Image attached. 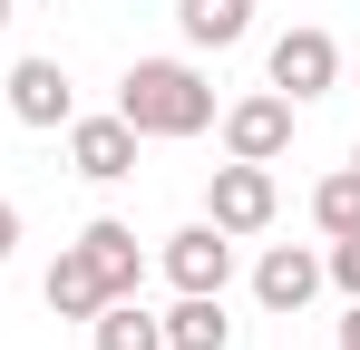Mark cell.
Listing matches in <instances>:
<instances>
[{"label":"cell","mask_w":360,"mask_h":350,"mask_svg":"<svg viewBox=\"0 0 360 350\" xmlns=\"http://www.w3.org/2000/svg\"><path fill=\"white\" fill-rule=\"evenodd\" d=\"M321 292V253H302V243H273L263 263H253V302L263 311H302Z\"/></svg>","instance_id":"9"},{"label":"cell","mask_w":360,"mask_h":350,"mask_svg":"<svg viewBox=\"0 0 360 350\" xmlns=\"http://www.w3.org/2000/svg\"><path fill=\"white\" fill-rule=\"evenodd\" d=\"M283 214V185H273V166H243V156H224V166L205 175V224H224L243 243V233H263Z\"/></svg>","instance_id":"2"},{"label":"cell","mask_w":360,"mask_h":350,"mask_svg":"<svg viewBox=\"0 0 360 350\" xmlns=\"http://www.w3.org/2000/svg\"><path fill=\"white\" fill-rule=\"evenodd\" d=\"M176 30L195 49H234L243 30H253V0H176Z\"/></svg>","instance_id":"13"},{"label":"cell","mask_w":360,"mask_h":350,"mask_svg":"<svg viewBox=\"0 0 360 350\" xmlns=\"http://www.w3.org/2000/svg\"><path fill=\"white\" fill-rule=\"evenodd\" d=\"M78 253H88V273L108 283V302H117V292H146V253H136V224L98 214V224L78 233Z\"/></svg>","instance_id":"8"},{"label":"cell","mask_w":360,"mask_h":350,"mask_svg":"<svg viewBox=\"0 0 360 350\" xmlns=\"http://www.w3.org/2000/svg\"><path fill=\"white\" fill-rule=\"evenodd\" d=\"M10 243H20V205L0 195V263H10Z\"/></svg>","instance_id":"16"},{"label":"cell","mask_w":360,"mask_h":350,"mask_svg":"<svg viewBox=\"0 0 360 350\" xmlns=\"http://www.w3.org/2000/svg\"><path fill=\"white\" fill-rule=\"evenodd\" d=\"M166 283L176 292H224L234 283V233L205 224V214H195L185 233H166Z\"/></svg>","instance_id":"6"},{"label":"cell","mask_w":360,"mask_h":350,"mask_svg":"<svg viewBox=\"0 0 360 350\" xmlns=\"http://www.w3.org/2000/svg\"><path fill=\"white\" fill-rule=\"evenodd\" d=\"M88 341H98V350H166V321H156V311H146L136 292H117V302H98Z\"/></svg>","instance_id":"11"},{"label":"cell","mask_w":360,"mask_h":350,"mask_svg":"<svg viewBox=\"0 0 360 350\" xmlns=\"http://www.w3.org/2000/svg\"><path fill=\"white\" fill-rule=\"evenodd\" d=\"M214 127H224V156H243V166H283V146H292V98H283V88H253V98H234Z\"/></svg>","instance_id":"3"},{"label":"cell","mask_w":360,"mask_h":350,"mask_svg":"<svg viewBox=\"0 0 360 350\" xmlns=\"http://www.w3.org/2000/svg\"><path fill=\"white\" fill-rule=\"evenodd\" d=\"M20 10H59V0H20Z\"/></svg>","instance_id":"18"},{"label":"cell","mask_w":360,"mask_h":350,"mask_svg":"<svg viewBox=\"0 0 360 350\" xmlns=\"http://www.w3.org/2000/svg\"><path fill=\"white\" fill-rule=\"evenodd\" d=\"M39 302H49L59 321H98V302H108V283H98V273H88V253L68 243L59 263H49V283H39Z\"/></svg>","instance_id":"12"},{"label":"cell","mask_w":360,"mask_h":350,"mask_svg":"<svg viewBox=\"0 0 360 350\" xmlns=\"http://www.w3.org/2000/svg\"><path fill=\"white\" fill-rule=\"evenodd\" d=\"M341 350H360V302H351V321H341Z\"/></svg>","instance_id":"17"},{"label":"cell","mask_w":360,"mask_h":350,"mask_svg":"<svg viewBox=\"0 0 360 350\" xmlns=\"http://www.w3.org/2000/svg\"><path fill=\"white\" fill-rule=\"evenodd\" d=\"M311 224L321 233H360V166H331L311 185Z\"/></svg>","instance_id":"14"},{"label":"cell","mask_w":360,"mask_h":350,"mask_svg":"<svg viewBox=\"0 0 360 350\" xmlns=\"http://www.w3.org/2000/svg\"><path fill=\"white\" fill-rule=\"evenodd\" d=\"M117 117L136 136H205L214 127V88H205V68H185V58H136L117 88Z\"/></svg>","instance_id":"1"},{"label":"cell","mask_w":360,"mask_h":350,"mask_svg":"<svg viewBox=\"0 0 360 350\" xmlns=\"http://www.w3.org/2000/svg\"><path fill=\"white\" fill-rule=\"evenodd\" d=\"M10 117H20V127H68V117H78V88H68L59 58H20V68H10Z\"/></svg>","instance_id":"7"},{"label":"cell","mask_w":360,"mask_h":350,"mask_svg":"<svg viewBox=\"0 0 360 350\" xmlns=\"http://www.w3.org/2000/svg\"><path fill=\"white\" fill-rule=\"evenodd\" d=\"M321 283H341L360 302V233H331V253H321Z\"/></svg>","instance_id":"15"},{"label":"cell","mask_w":360,"mask_h":350,"mask_svg":"<svg viewBox=\"0 0 360 350\" xmlns=\"http://www.w3.org/2000/svg\"><path fill=\"white\" fill-rule=\"evenodd\" d=\"M166 321V350H234V321H224V292H176Z\"/></svg>","instance_id":"10"},{"label":"cell","mask_w":360,"mask_h":350,"mask_svg":"<svg viewBox=\"0 0 360 350\" xmlns=\"http://www.w3.org/2000/svg\"><path fill=\"white\" fill-rule=\"evenodd\" d=\"M136 146H146V136H136L117 108H108V117H68V166L88 175V185H117V175H136Z\"/></svg>","instance_id":"5"},{"label":"cell","mask_w":360,"mask_h":350,"mask_svg":"<svg viewBox=\"0 0 360 350\" xmlns=\"http://www.w3.org/2000/svg\"><path fill=\"white\" fill-rule=\"evenodd\" d=\"M263 68H273V88H283L292 108H311V98H331V78H341V39H331V30H283Z\"/></svg>","instance_id":"4"},{"label":"cell","mask_w":360,"mask_h":350,"mask_svg":"<svg viewBox=\"0 0 360 350\" xmlns=\"http://www.w3.org/2000/svg\"><path fill=\"white\" fill-rule=\"evenodd\" d=\"M351 166H360V146H351Z\"/></svg>","instance_id":"20"},{"label":"cell","mask_w":360,"mask_h":350,"mask_svg":"<svg viewBox=\"0 0 360 350\" xmlns=\"http://www.w3.org/2000/svg\"><path fill=\"white\" fill-rule=\"evenodd\" d=\"M10 10H20V0H0V30H10Z\"/></svg>","instance_id":"19"}]
</instances>
